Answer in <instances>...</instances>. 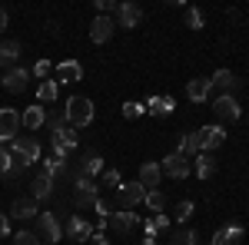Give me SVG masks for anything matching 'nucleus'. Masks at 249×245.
I'll use <instances>...</instances> for the list:
<instances>
[{"label":"nucleus","instance_id":"27","mask_svg":"<svg viewBox=\"0 0 249 245\" xmlns=\"http://www.w3.org/2000/svg\"><path fill=\"white\" fill-rule=\"evenodd\" d=\"M213 172H216V159H213L210 152H199V156H196V176H199V179H210Z\"/></svg>","mask_w":249,"mask_h":245},{"label":"nucleus","instance_id":"8","mask_svg":"<svg viewBox=\"0 0 249 245\" xmlns=\"http://www.w3.org/2000/svg\"><path fill=\"white\" fill-rule=\"evenodd\" d=\"M116 199H120V206H123V209H136L143 199H146V189L140 186V182H120Z\"/></svg>","mask_w":249,"mask_h":245},{"label":"nucleus","instance_id":"10","mask_svg":"<svg viewBox=\"0 0 249 245\" xmlns=\"http://www.w3.org/2000/svg\"><path fill=\"white\" fill-rule=\"evenodd\" d=\"M140 20H143V10L136 7V3H116V27H126V30H133L140 27Z\"/></svg>","mask_w":249,"mask_h":245},{"label":"nucleus","instance_id":"3","mask_svg":"<svg viewBox=\"0 0 249 245\" xmlns=\"http://www.w3.org/2000/svg\"><path fill=\"white\" fill-rule=\"evenodd\" d=\"M10 156L17 159L20 166H34L40 159V143L30 139V136H17V139L10 143Z\"/></svg>","mask_w":249,"mask_h":245},{"label":"nucleus","instance_id":"12","mask_svg":"<svg viewBox=\"0 0 249 245\" xmlns=\"http://www.w3.org/2000/svg\"><path fill=\"white\" fill-rule=\"evenodd\" d=\"M50 196H53V176L37 172V176L30 179V199H34V202H43V199H50Z\"/></svg>","mask_w":249,"mask_h":245},{"label":"nucleus","instance_id":"41","mask_svg":"<svg viewBox=\"0 0 249 245\" xmlns=\"http://www.w3.org/2000/svg\"><path fill=\"white\" fill-rule=\"evenodd\" d=\"M7 23H10V17H7V10H3V7H0V33H3V30H7Z\"/></svg>","mask_w":249,"mask_h":245},{"label":"nucleus","instance_id":"4","mask_svg":"<svg viewBox=\"0 0 249 245\" xmlns=\"http://www.w3.org/2000/svg\"><path fill=\"white\" fill-rule=\"evenodd\" d=\"M193 139H196L199 152H213V149H219V146L226 143V130H223V126H203V130L193 132Z\"/></svg>","mask_w":249,"mask_h":245},{"label":"nucleus","instance_id":"32","mask_svg":"<svg viewBox=\"0 0 249 245\" xmlns=\"http://www.w3.org/2000/svg\"><path fill=\"white\" fill-rule=\"evenodd\" d=\"M120 182H123V179H120V172H116V169H103V172H100V186L120 189Z\"/></svg>","mask_w":249,"mask_h":245},{"label":"nucleus","instance_id":"5","mask_svg":"<svg viewBox=\"0 0 249 245\" xmlns=\"http://www.w3.org/2000/svg\"><path fill=\"white\" fill-rule=\"evenodd\" d=\"M213 113L219 116L223 123H236V119L243 116V106H239V99H236L232 93H223V96L213 99Z\"/></svg>","mask_w":249,"mask_h":245},{"label":"nucleus","instance_id":"21","mask_svg":"<svg viewBox=\"0 0 249 245\" xmlns=\"http://www.w3.org/2000/svg\"><path fill=\"white\" fill-rule=\"evenodd\" d=\"M216 90H223V93H232V90H239V76L232 73V70H216L210 80Z\"/></svg>","mask_w":249,"mask_h":245},{"label":"nucleus","instance_id":"29","mask_svg":"<svg viewBox=\"0 0 249 245\" xmlns=\"http://www.w3.org/2000/svg\"><path fill=\"white\" fill-rule=\"evenodd\" d=\"M143 202H146V206L153 209L156 215H160V212H163V209H166V199H163V192H160V189H150V192H146V199H143Z\"/></svg>","mask_w":249,"mask_h":245},{"label":"nucleus","instance_id":"14","mask_svg":"<svg viewBox=\"0 0 249 245\" xmlns=\"http://www.w3.org/2000/svg\"><path fill=\"white\" fill-rule=\"evenodd\" d=\"M27 80H30V73H27L23 66H14L10 73L0 80V86H3L7 93H23V90H27Z\"/></svg>","mask_w":249,"mask_h":245},{"label":"nucleus","instance_id":"28","mask_svg":"<svg viewBox=\"0 0 249 245\" xmlns=\"http://www.w3.org/2000/svg\"><path fill=\"white\" fill-rule=\"evenodd\" d=\"M196 239H199V235H196L193 229H176L170 235V245H196Z\"/></svg>","mask_w":249,"mask_h":245},{"label":"nucleus","instance_id":"24","mask_svg":"<svg viewBox=\"0 0 249 245\" xmlns=\"http://www.w3.org/2000/svg\"><path fill=\"white\" fill-rule=\"evenodd\" d=\"M10 215H14V219H37L40 209H37V202H34V199H14Z\"/></svg>","mask_w":249,"mask_h":245},{"label":"nucleus","instance_id":"13","mask_svg":"<svg viewBox=\"0 0 249 245\" xmlns=\"http://www.w3.org/2000/svg\"><path fill=\"white\" fill-rule=\"evenodd\" d=\"M107 226L113 229L116 235H126V232H133V226H136V212L133 209H120V212H113V215L107 219Z\"/></svg>","mask_w":249,"mask_h":245},{"label":"nucleus","instance_id":"37","mask_svg":"<svg viewBox=\"0 0 249 245\" xmlns=\"http://www.w3.org/2000/svg\"><path fill=\"white\" fill-rule=\"evenodd\" d=\"M153 226H156V232H166V229H170V219L160 212V215H153Z\"/></svg>","mask_w":249,"mask_h":245},{"label":"nucleus","instance_id":"30","mask_svg":"<svg viewBox=\"0 0 249 245\" xmlns=\"http://www.w3.org/2000/svg\"><path fill=\"white\" fill-rule=\"evenodd\" d=\"M176 152H179V156H186V159H196V156H199V146H196V139H193V136H183Z\"/></svg>","mask_w":249,"mask_h":245},{"label":"nucleus","instance_id":"40","mask_svg":"<svg viewBox=\"0 0 249 245\" xmlns=\"http://www.w3.org/2000/svg\"><path fill=\"white\" fill-rule=\"evenodd\" d=\"M7 232H10V222H7V215H3V212H0V239H3V235H7Z\"/></svg>","mask_w":249,"mask_h":245},{"label":"nucleus","instance_id":"31","mask_svg":"<svg viewBox=\"0 0 249 245\" xmlns=\"http://www.w3.org/2000/svg\"><path fill=\"white\" fill-rule=\"evenodd\" d=\"M143 113H146V103H133V99L123 103V116L126 119H136V116H143Z\"/></svg>","mask_w":249,"mask_h":245},{"label":"nucleus","instance_id":"2","mask_svg":"<svg viewBox=\"0 0 249 245\" xmlns=\"http://www.w3.org/2000/svg\"><path fill=\"white\" fill-rule=\"evenodd\" d=\"M37 235L40 242H47V245H57L60 239H63V229H60V219H57V212H40L37 215Z\"/></svg>","mask_w":249,"mask_h":245},{"label":"nucleus","instance_id":"23","mask_svg":"<svg viewBox=\"0 0 249 245\" xmlns=\"http://www.w3.org/2000/svg\"><path fill=\"white\" fill-rule=\"evenodd\" d=\"M173 110H176V99L173 96H153L146 103V113L150 116H173Z\"/></svg>","mask_w":249,"mask_h":245},{"label":"nucleus","instance_id":"16","mask_svg":"<svg viewBox=\"0 0 249 245\" xmlns=\"http://www.w3.org/2000/svg\"><path fill=\"white\" fill-rule=\"evenodd\" d=\"M210 93H213V83H210V80H203V76H196V80L186 83V96H190L193 103H206Z\"/></svg>","mask_w":249,"mask_h":245},{"label":"nucleus","instance_id":"36","mask_svg":"<svg viewBox=\"0 0 249 245\" xmlns=\"http://www.w3.org/2000/svg\"><path fill=\"white\" fill-rule=\"evenodd\" d=\"M190 215H193V202L186 199V202H179V209H176V219L186 226V222H190Z\"/></svg>","mask_w":249,"mask_h":245},{"label":"nucleus","instance_id":"19","mask_svg":"<svg viewBox=\"0 0 249 245\" xmlns=\"http://www.w3.org/2000/svg\"><path fill=\"white\" fill-rule=\"evenodd\" d=\"M17 57H20V43L17 40H0V70H14Z\"/></svg>","mask_w":249,"mask_h":245},{"label":"nucleus","instance_id":"35","mask_svg":"<svg viewBox=\"0 0 249 245\" xmlns=\"http://www.w3.org/2000/svg\"><path fill=\"white\" fill-rule=\"evenodd\" d=\"M14 163H17V159H14V156H10V149H3V146H0V176H7V172H10V166H14Z\"/></svg>","mask_w":249,"mask_h":245},{"label":"nucleus","instance_id":"9","mask_svg":"<svg viewBox=\"0 0 249 245\" xmlns=\"http://www.w3.org/2000/svg\"><path fill=\"white\" fill-rule=\"evenodd\" d=\"M63 235L73 239L77 245H87L90 239H93V226H90L87 219H80V215H70V222H67V229H63Z\"/></svg>","mask_w":249,"mask_h":245},{"label":"nucleus","instance_id":"7","mask_svg":"<svg viewBox=\"0 0 249 245\" xmlns=\"http://www.w3.org/2000/svg\"><path fill=\"white\" fill-rule=\"evenodd\" d=\"M163 176H170V179H186L193 172V163L186 159V156H179V152H170L166 159H163Z\"/></svg>","mask_w":249,"mask_h":245},{"label":"nucleus","instance_id":"1","mask_svg":"<svg viewBox=\"0 0 249 245\" xmlns=\"http://www.w3.org/2000/svg\"><path fill=\"white\" fill-rule=\"evenodd\" d=\"M63 119H67V126H90L93 123V103L87 99V96H70L67 99V110H63Z\"/></svg>","mask_w":249,"mask_h":245},{"label":"nucleus","instance_id":"39","mask_svg":"<svg viewBox=\"0 0 249 245\" xmlns=\"http://www.w3.org/2000/svg\"><path fill=\"white\" fill-rule=\"evenodd\" d=\"M90 242H93V245H110V239H107L103 232H93V239H90Z\"/></svg>","mask_w":249,"mask_h":245},{"label":"nucleus","instance_id":"18","mask_svg":"<svg viewBox=\"0 0 249 245\" xmlns=\"http://www.w3.org/2000/svg\"><path fill=\"white\" fill-rule=\"evenodd\" d=\"M160 176H163L160 163H143V166H140V179H136V182H140V186L150 192V189L160 186Z\"/></svg>","mask_w":249,"mask_h":245},{"label":"nucleus","instance_id":"15","mask_svg":"<svg viewBox=\"0 0 249 245\" xmlns=\"http://www.w3.org/2000/svg\"><path fill=\"white\" fill-rule=\"evenodd\" d=\"M113 30H116V23L110 17H96L93 23H90V40H93V43H107V40L113 37Z\"/></svg>","mask_w":249,"mask_h":245},{"label":"nucleus","instance_id":"38","mask_svg":"<svg viewBox=\"0 0 249 245\" xmlns=\"http://www.w3.org/2000/svg\"><path fill=\"white\" fill-rule=\"evenodd\" d=\"M34 76H50V63H47V60H40L37 66H34Z\"/></svg>","mask_w":249,"mask_h":245},{"label":"nucleus","instance_id":"11","mask_svg":"<svg viewBox=\"0 0 249 245\" xmlns=\"http://www.w3.org/2000/svg\"><path fill=\"white\" fill-rule=\"evenodd\" d=\"M20 130V113L17 110H0V143H14Z\"/></svg>","mask_w":249,"mask_h":245},{"label":"nucleus","instance_id":"22","mask_svg":"<svg viewBox=\"0 0 249 245\" xmlns=\"http://www.w3.org/2000/svg\"><path fill=\"white\" fill-rule=\"evenodd\" d=\"M96 172H103V159H100V152L87 149L80 156V176H90V179H93Z\"/></svg>","mask_w":249,"mask_h":245},{"label":"nucleus","instance_id":"34","mask_svg":"<svg viewBox=\"0 0 249 245\" xmlns=\"http://www.w3.org/2000/svg\"><path fill=\"white\" fill-rule=\"evenodd\" d=\"M14 245H43V242H40L34 232H27V229H23V232H17V235H14Z\"/></svg>","mask_w":249,"mask_h":245},{"label":"nucleus","instance_id":"20","mask_svg":"<svg viewBox=\"0 0 249 245\" xmlns=\"http://www.w3.org/2000/svg\"><path fill=\"white\" fill-rule=\"evenodd\" d=\"M77 80H83V66L77 60H63L57 66V83H77Z\"/></svg>","mask_w":249,"mask_h":245},{"label":"nucleus","instance_id":"17","mask_svg":"<svg viewBox=\"0 0 249 245\" xmlns=\"http://www.w3.org/2000/svg\"><path fill=\"white\" fill-rule=\"evenodd\" d=\"M20 126H27V130H40V126H47V110L43 106H27L23 113H20Z\"/></svg>","mask_w":249,"mask_h":245},{"label":"nucleus","instance_id":"42","mask_svg":"<svg viewBox=\"0 0 249 245\" xmlns=\"http://www.w3.org/2000/svg\"><path fill=\"white\" fill-rule=\"evenodd\" d=\"M140 245H156V239H143V242H140Z\"/></svg>","mask_w":249,"mask_h":245},{"label":"nucleus","instance_id":"33","mask_svg":"<svg viewBox=\"0 0 249 245\" xmlns=\"http://www.w3.org/2000/svg\"><path fill=\"white\" fill-rule=\"evenodd\" d=\"M186 27H190V30H203V14H199L196 7L186 10Z\"/></svg>","mask_w":249,"mask_h":245},{"label":"nucleus","instance_id":"25","mask_svg":"<svg viewBox=\"0 0 249 245\" xmlns=\"http://www.w3.org/2000/svg\"><path fill=\"white\" fill-rule=\"evenodd\" d=\"M243 242V226H226L213 235V245H239Z\"/></svg>","mask_w":249,"mask_h":245},{"label":"nucleus","instance_id":"6","mask_svg":"<svg viewBox=\"0 0 249 245\" xmlns=\"http://www.w3.org/2000/svg\"><path fill=\"white\" fill-rule=\"evenodd\" d=\"M73 186H77V206H80V209H93L96 199H100V192H96V182H93V179H90V176H80V172H77Z\"/></svg>","mask_w":249,"mask_h":245},{"label":"nucleus","instance_id":"26","mask_svg":"<svg viewBox=\"0 0 249 245\" xmlns=\"http://www.w3.org/2000/svg\"><path fill=\"white\" fill-rule=\"evenodd\" d=\"M57 96H60V83H57V80H43V83L37 86V103H40V106L57 103Z\"/></svg>","mask_w":249,"mask_h":245}]
</instances>
